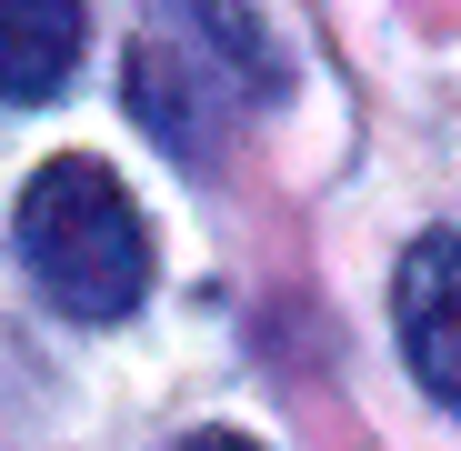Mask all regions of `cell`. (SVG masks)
Returning <instances> with one entry per match:
<instances>
[{
	"label": "cell",
	"mask_w": 461,
	"mask_h": 451,
	"mask_svg": "<svg viewBox=\"0 0 461 451\" xmlns=\"http://www.w3.org/2000/svg\"><path fill=\"white\" fill-rule=\"evenodd\" d=\"M21 261H31V281L70 321H121L150 291L140 211H131V191L101 161H81V150H60V161L31 171V191H21Z\"/></svg>",
	"instance_id": "obj_1"
},
{
	"label": "cell",
	"mask_w": 461,
	"mask_h": 451,
	"mask_svg": "<svg viewBox=\"0 0 461 451\" xmlns=\"http://www.w3.org/2000/svg\"><path fill=\"white\" fill-rule=\"evenodd\" d=\"M261 91H271V50H261V31H251L241 0L221 11V50H201L191 31L181 41L150 31L131 50V111H140V131L161 150H191V161H211L221 131L241 121V101H261Z\"/></svg>",
	"instance_id": "obj_2"
},
{
	"label": "cell",
	"mask_w": 461,
	"mask_h": 451,
	"mask_svg": "<svg viewBox=\"0 0 461 451\" xmlns=\"http://www.w3.org/2000/svg\"><path fill=\"white\" fill-rule=\"evenodd\" d=\"M402 351L431 382V401L461 411V241L451 231L402 251Z\"/></svg>",
	"instance_id": "obj_3"
},
{
	"label": "cell",
	"mask_w": 461,
	"mask_h": 451,
	"mask_svg": "<svg viewBox=\"0 0 461 451\" xmlns=\"http://www.w3.org/2000/svg\"><path fill=\"white\" fill-rule=\"evenodd\" d=\"M81 60V0H0V101H50Z\"/></svg>",
	"instance_id": "obj_4"
},
{
	"label": "cell",
	"mask_w": 461,
	"mask_h": 451,
	"mask_svg": "<svg viewBox=\"0 0 461 451\" xmlns=\"http://www.w3.org/2000/svg\"><path fill=\"white\" fill-rule=\"evenodd\" d=\"M171 451H261V441H241V431H191V441H171Z\"/></svg>",
	"instance_id": "obj_5"
}]
</instances>
